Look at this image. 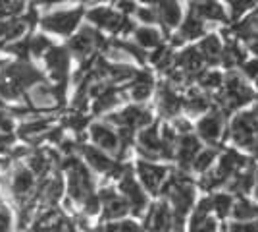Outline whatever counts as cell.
<instances>
[{
  "mask_svg": "<svg viewBox=\"0 0 258 232\" xmlns=\"http://www.w3.org/2000/svg\"><path fill=\"white\" fill-rule=\"evenodd\" d=\"M64 166L70 170V186H68L70 198L77 203H83L93 194V178L76 157H68L64 161Z\"/></svg>",
  "mask_w": 258,
  "mask_h": 232,
  "instance_id": "1",
  "label": "cell"
},
{
  "mask_svg": "<svg viewBox=\"0 0 258 232\" xmlns=\"http://www.w3.org/2000/svg\"><path fill=\"white\" fill-rule=\"evenodd\" d=\"M139 153L147 159H156L160 155V135L156 126L145 128L139 133Z\"/></svg>",
  "mask_w": 258,
  "mask_h": 232,
  "instance_id": "16",
  "label": "cell"
},
{
  "mask_svg": "<svg viewBox=\"0 0 258 232\" xmlns=\"http://www.w3.org/2000/svg\"><path fill=\"white\" fill-rule=\"evenodd\" d=\"M258 215V207H254L252 203H248L245 199H241V201H237V205L233 207V217H235L237 221H252V217H256Z\"/></svg>",
  "mask_w": 258,
  "mask_h": 232,
  "instance_id": "36",
  "label": "cell"
},
{
  "mask_svg": "<svg viewBox=\"0 0 258 232\" xmlns=\"http://www.w3.org/2000/svg\"><path fill=\"white\" fill-rule=\"evenodd\" d=\"M214 157H216V149H206V151H201V153L195 157V161H193V168L195 170H199V172H205L206 168L210 166V163L214 161Z\"/></svg>",
  "mask_w": 258,
  "mask_h": 232,
  "instance_id": "42",
  "label": "cell"
},
{
  "mask_svg": "<svg viewBox=\"0 0 258 232\" xmlns=\"http://www.w3.org/2000/svg\"><path fill=\"white\" fill-rule=\"evenodd\" d=\"M104 232H119V226H118V224H112V222H108L106 226H104Z\"/></svg>",
  "mask_w": 258,
  "mask_h": 232,
  "instance_id": "60",
  "label": "cell"
},
{
  "mask_svg": "<svg viewBox=\"0 0 258 232\" xmlns=\"http://www.w3.org/2000/svg\"><path fill=\"white\" fill-rule=\"evenodd\" d=\"M108 122L112 124H118L119 128H145L152 122V114L147 109H141V107H127L119 114H110Z\"/></svg>",
  "mask_w": 258,
  "mask_h": 232,
  "instance_id": "7",
  "label": "cell"
},
{
  "mask_svg": "<svg viewBox=\"0 0 258 232\" xmlns=\"http://www.w3.org/2000/svg\"><path fill=\"white\" fill-rule=\"evenodd\" d=\"M50 124H52V118H46V116H35V118H31L29 122L22 124V128H20V135H22L23 140H35L37 135H41V133L46 132V130L50 128Z\"/></svg>",
  "mask_w": 258,
  "mask_h": 232,
  "instance_id": "28",
  "label": "cell"
},
{
  "mask_svg": "<svg viewBox=\"0 0 258 232\" xmlns=\"http://www.w3.org/2000/svg\"><path fill=\"white\" fill-rule=\"evenodd\" d=\"M87 122H89V118H87V116H83V114H72V116L66 120V124H68L72 130L81 132V130L87 126Z\"/></svg>",
  "mask_w": 258,
  "mask_h": 232,
  "instance_id": "48",
  "label": "cell"
},
{
  "mask_svg": "<svg viewBox=\"0 0 258 232\" xmlns=\"http://www.w3.org/2000/svg\"><path fill=\"white\" fill-rule=\"evenodd\" d=\"M243 72H245L248 77H252V79H258V60H252V62H245V64H243Z\"/></svg>",
  "mask_w": 258,
  "mask_h": 232,
  "instance_id": "55",
  "label": "cell"
},
{
  "mask_svg": "<svg viewBox=\"0 0 258 232\" xmlns=\"http://www.w3.org/2000/svg\"><path fill=\"white\" fill-rule=\"evenodd\" d=\"M191 14H195L201 20H214V22H226L224 8L218 2H193L191 4Z\"/></svg>",
  "mask_w": 258,
  "mask_h": 232,
  "instance_id": "21",
  "label": "cell"
},
{
  "mask_svg": "<svg viewBox=\"0 0 258 232\" xmlns=\"http://www.w3.org/2000/svg\"><path fill=\"white\" fill-rule=\"evenodd\" d=\"M252 182H254V168L248 166V170L245 174H239L235 176V180L231 182V192H239V194H245L252 188Z\"/></svg>",
  "mask_w": 258,
  "mask_h": 232,
  "instance_id": "37",
  "label": "cell"
},
{
  "mask_svg": "<svg viewBox=\"0 0 258 232\" xmlns=\"http://www.w3.org/2000/svg\"><path fill=\"white\" fill-rule=\"evenodd\" d=\"M199 153H201V142L195 135H191V133L183 135L181 140H179V149H177V159H179V166H181L183 170L191 168L195 157Z\"/></svg>",
  "mask_w": 258,
  "mask_h": 232,
  "instance_id": "15",
  "label": "cell"
},
{
  "mask_svg": "<svg viewBox=\"0 0 258 232\" xmlns=\"http://www.w3.org/2000/svg\"><path fill=\"white\" fill-rule=\"evenodd\" d=\"M12 228V213L6 205H0V232H10Z\"/></svg>",
  "mask_w": 258,
  "mask_h": 232,
  "instance_id": "49",
  "label": "cell"
},
{
  "mask_svg": "<svg viewBox=\"0 0 258 232\" xmlns=\"http://www.w3.org/2000/svg\"><path fill=\"white\" fill-rule=\"evenodd\" d=\"M222 184V180L216 176V172H210V174H206L203 180H201V186L205 190H212L216 188V186H220Z\"/></svg>",
  "mask_w": 258,
  "mask_h": 232,
  "instance_id": "54",
  "label": "cell"
},
{
  "mask_svg": "<svg viewBox=\"0 0 258 232\" xmlns=\"http://www.w3.org/2000/svg\"><path fill=\"white\" fill-rule=\"evenodd\" d=\"M201 85L206 89H212V87H218V85H222V76L218 74V72H206V74H201Z\"/></svg>",
  "mask_w": 258,
  "mask_h": 232,
  "instance_id": "45",
  "label": "cell"
},
{
  "mask_svg": "<svg viewBox=\"0 0 258 232\" xmlns=\"http://www.w3.org/2000/svg\"><path fill=\"white\" fill-rule=\"evenodd\" d=\"M231 232H258V222H235L231 224Z\"/></svg>",
  "mask_w": 258,
  "mask_h": 232,
  "instance_id": "53",
  "label": "cell"
},
{
  "mask_svg": "<svg viewBox=\"0 0 258 232\" xmlns=\"http://www.w3.org/2000/svg\"><path fill=\"white\" fill-rule=\"evenodd\" d=\"M137 16H139L145 23L158 22V12H156L154 6H145V8H139V10H137Z\"/></svg>",
  "mask_w": 258,
  "mask_h": 232,
  "instance_id": "46",
  "label": "cell"
},
{
  "mask_svg": "<svg viewBox=\"0 0 258 232\" xmlns=\"http://www.w3.org/2000/svg\"><path fill=\"white\" fill-rule=\"evenodd\" d=\"M44 60H46V66H48L54 79L58 83H66L68 68H70V55H68V51L62 49V47H52L44 55Z\"/></svg>",
  "mask_w": 258,
  "mask_h": 232,
  "instance_id": "9",
  "label": "cell"
},
{
  "mask_svg": "<svg viewBox=\"0 0 258 232\" xmlns=\"http://www.w3.org/2000/svg\"><path fill=\"white\" fill-rule=\"evenodd\" d=\"M89 20L98 25V27H104V29H110L114 33H118L119 25L123 23V16H119L116 12L108 10V8H95V10L89 12Z\"/></svg>",
  "mask_w": 258,
  "mask_h": 232,
  "instance_id": "18",
  "label": "cell"
},
{
  "mask_svg": "<svg viewBox=\"0 0 258 232\" xmlns=\"http://www.w3.org/2000/svg\"><path fill=\"white\" fill-rule=\"evenodd\" d=\"M2 76L10 77L12 81H16L23 91H27V89L43 83V74L33 66V64L25 62V60L16 62V64H10V66L2 72Z\"/></svg>",
  "mask_w": 258,
  "mask_h": 232,
  "instance_id": "3",
  "label": "cell"
},
{
  "mask_svg": "<svg viewBox=\"0 0 258 232\" xmlns=\"http://www.w3.org/2000/svg\"><path fill=\"white\" fill-rule=\"evenodd\" d=\"M8 51L14 53V55H18L22 60H25V56L29 55V39L27 41H20V43H14L8 47Z\"/></svg>",
  "mask_w": 258,
  "mask_h": 232,
  "instance_id": "50",
  "label": "cell"
},
{
  "mask_svg": "<svg viewBox=\"0 0 258 232\" xmlns=\"http://www.w3.org/2000/svg\"><path fill=\"white\" fill-rule=\"evenodd\" d=\"M114 47L119 49V51H125L127 55L135 56L139 62H145L147 60V55H145V51L137 47V44H131V43H123V41H114Z\"/></svg>",
  "mask_w": 258,
  "mask_h": 232,
  "instance_id": "43",
  "label": "cell"
},
{
  "mask_svg": "<svg viewBox=\"0 0 258 232\" xmlns=\"http://www.w3.org/2000/svg\"><path fill=\"white\" fill-rule=\"evenodd\" d=\"M79 20H81V10L54 12V14H48L43 18V27L52 33L68 35L76 29Z\"/></svg>",
  "mask_w": 258,
  "mask_h": 232,
  "instance_id": "4",
  "label": "cell"
},
{
  "mask_svg": "<svg viewBox=\"0 0 258 232\" xmlns=\"http://www.w3.org/2000/svg\"><path fill=\"white\" fill-rule=\"evenodd\" d=\"M183 109V99L173 93L170 85H162L158 91V111L162 116H175Z\"/></svg>",
  "mask_w": 258,
  "mask_h": 232,
  "instance_id": "19",
  "label": "cell"
},
{
  "mask_svg": "<svg viewBox=\"0 0 258 232\" xmlns=\"http://www.w3.org/2000/svg\"><path fill=\"white\" fill-rule=\"evenodd\" d=\"M210 209H212V199H203L201 203H199V207L195 209L193 213V219H206V215L210 213Z\"/></svg>",
  "mask_w": 258,
  "mask_h": 232,
  "instance_id": "52",
  "label": "cell"
},
{
  "mask_svg": "<svg viewBox=\"0 0 258 232\" xmlns=\"http://www.w3.org/2000/svg\"><path fill=\"white\" fill-rule=\"evenodd\" d=\"M231 137L237 145L254 151L258 145V120L252 112L239 114L231 124Z\"/></svg>",
  "mask_w": 258,
  "mask_h": 232,
  "instance_id": "2",
  "label": "cell"
},
{
  "mask_svg": "<svg viewBox=\"0 0 258 232\" xmlns=\"http://www.w3.org/2000/svg\"><path fill=\"white\" fill-rule=\"evenodd\" d=\"M248 23H250L252 31H254V29H258V10L254 12V16H252V18H248Z\"/></svg>",
  "mask_w": 258,
  "mask_h": 232,
  "instance_id": "59",
  "label": "cell"
},
{
  "mask_svg": "<svg viewBox=\"0 0 258 232\" xmlns=\"http://www.w3.org/2000/svg\"><path fill=\"white\" fill-rule=\"evenodd\" d=\"M119 91L114 87H108L102 95H98L97 99H95V105H93V111L97 112V114H102V112L110 111L112 107H116L119 103Z\"/></svg>",
  "mask_w": 258,
  "mask_h": 232,
  "instance_id": "29",
  "label": "cell"
},
{
  "mask_svg": "<svg viewBox=\"0 0 258 232\" xmlns=\"http://www.w3.org/2000/svg\"><path fill=\"white\" fill-rule=\"evenodd\" d=\"M220 60H222L227 68H235L237 64H241V62L245 60V53H243V51L237 47V43L229 41V43L226 44V49L222 51Z\"/></svg>",
  "mask_w": 258,
  "mask_h": 232,
  "instance_id": "33",
  "label": "cell"
},
{
  "mask_svg": "<svg viewBox=\"0 0 258 232\" xmlns=\"http://www.w3.org/2000/svg\"><path fill=\"white\" fill-rule=\"evenodd\" d=\"M23 95H25V91H23L16 81H12L10 77H6L0 74V99L20 101Z\"/></svg>",
  "mask_w": 258,
  "mask_h": 232,
  "instance_id": "30",
  "label": "cell"
},
{
  "mask_svg": "<svg viewBox=\"0 0 258 232\" xmlns=\"http://www.w3.org/2000/svg\"><path fill=\"white\" fill-rule=\"evenodd\" d=\"M177 66L181 68L183 72L187 74V79H193V77H201V66H203V56L199 53V49H185L181 55L177 56Z\"/></svg>",
  "mask_w": 258,
  "mask_h": 232,
  "instance_id": "13",
  "label": "cell"
},
{
  "mask_svg": "<svg viewBox=\"0 0 258 232\" xmlns=\"http://www.w3.org/2000/svg\"><path fill=\"white\" fill-rule=\"evenodd\" d=\"M60 101L54 93V87H48L46 83H39L31 87L29 91V107L37 109V111H44V109H52Z\"/></svg>",
  "mask_w": 258,
  "mask_h": 232,
  "instance_id": "12",
  "label": "cell"
},
{
  "mask_svg": "<svg viewBox=\"0 0 258 232\" xmlns=\"http://www.w3.org/2000/svg\"><path fill=\"white\" fill-rule=\"evenodd\" d=\"M229 6H231V20H237L243 12L248 10L250 6H254V2H250V0H241V2H229Z\"/></svg>",
  "mask_w": 258,
  "mask_h": 232,
  "instance_id": "47",
  "label": "cell"
},
{
  "mask_svg": "<svg viewBox=\"0 0 258 232\" xmlns=\"http://www.w3.org/2000/svg\"><path fill=\"white\" fill-rule=\"evenodd\" d=\"M212 199V209L218 211V215L220 217H226L227 213H229V209L233 207V199H231V196H227V194H216Z\"/></svg>",
  "mask_w": 258,
  "mask_h": 232,
  "instance_id": "40",
  "label": "cell"
},
{
  "mask_svg": "<svg viewBox=\"0 0 258 232\" xmlns=\"http://www.w3.org/2000/svg\"><path fill=\"white\" fill-rule=\"evenodd\" d=\"M127 213H129L127 201L118 198V196L112 199V201L104 203V217H106V219H121V217H125Z\"/></svg>",
  "mask_w": 258,
  "mask_h": 232,
  "instance_id": "34",
  "label": "cell"
},
{
  "mask_svg": "<svg viewBox=\"0 0 258 232\" xmlns=\"http://www.w3.org/2000/svg\"><path fill=\"white\" fill-rule=\"evenodd\" d=\"M175 128L187 135L189 130H191V124H189V122H185V120H175Z\"/></svg>",
  "mask_w": 258,
  "mask_h": 232,
  "instance_id": "57",
  "label": "cell"
},
{
  "mask_svg": "<svg viewBox=\"0 0 258 232\" xmlns=\"http://www.w3.org/2000/svg\"><path fill=\"white\" fill-rule=\"evenodd\" d=\"M62 188H64L62 186V178H46V180H43V184L39 188V198L43 199L44 203L52 205V203H56L58 199L62 198Z\"/></svg>",
  "mask_w": 258,
  "mask_h": 232,
  "instance_id": "26",
  "label": "cell"
},
{
  "mask_svg": "<svg viewBox=\"0 0 258 232\" xmlns=\"http://www.w3.org/2000/svg\"><path fill=\"white\" fill-rule=\"evenodd\" d=\"M197 130H199V135H201L205 142L214 144L216 140L220 137V133H222V116H220V114H210V116H206V118H203V120L199 122Z\"/></svg>",
  "mask_w": 258,
  "mask_h": 232,
  "instance_id": "22",
  "label": "cell"
},
{
  "mask_svg": "<svg viewBox=\"0 0 258 232\" xmlns=\"http://www.w3.org/2000/svg\"><path fill=\"white\" fill-rule=\"evenodd\" d=\"M154 8L158 12V20H160V23L166 29L175 27L179 23L181 10H179L177 2H160V4H154Z\"/></svg>",
  "mask_w": 258,
  "mask_h": 232,
  "instance_id": "23",
  "label": "cell"
},
{
  "mask_svg": "<svg viewBox=\"0 0 258 232\" xmlns=\"http://www.w3.org/2000/svg\"><path fill=\"white\" fill-rule=\"evenodd\" d=\"M203 33H205L203 20L189 12V16L181 23V39H195V37H201Z\"/></svg>",
  "mask_w": 258,
  "mask_h": 232,
  "instance_id": "31",
  "label": "cell"
},
{
  "mask_svg": "<svg viewBox=\"0 0 258 232\" xmlns=\"http://www.w3.org/2000/svg\"><path fill=\"white\" fill-rule=\"evenodd\" d=\"M250 51L258 55V37H256V39H252V43H250Z\"/></svg>",
  "mask_w": 258,
  "mask_h": 232,
  "instance_id": "61",
  "label": "cell"
},
{
  "mask_svg": "<svg viewBox=\"0 0 258 232\" xmlns=\"http://www.w3.org/2000/svg\"><path fill=\"white\" fill-rule=\"evenodd\" d=\"M137 170H139L141 182L145 184V188L149 190V192H152V194H158L162 180L166 178L168 170L164 166L151 165V163H145V161H141L139 165H137Z\"/></svg>",
  "mask_w": 258,
  "mask_h": 232,
  "instance_id": "11",
  "label": "cell"
},
{
  "mask_svg": "<svg viewBox=\"0 0 258 232\" xmlns=\"http://www.w3.org/2000/svg\"><path fill=\"white\" fill-rule=\"evenodd\" d=\"M119 190L123 194V199L127 201L129 209L133 211L135 215H141L145 207H147V196L145 192L139 188V184L135 182V178L131 176V170L123 174L121 178V184H119Z\"/></svg>",
  "mask_w": 258,
  "mask_h": 232,
  "instance_id": "8",
  "label": "cell"
},
{
  "mask_svg": "<svg viewBox=\"0 0 258 232\" xmlns=\"http://www.w3.org/2000/svg\"><path fill=\"white\" fill-rule=\"evenodd\" d=\"M172 211L168 207L166 201H162L158 205H154L147 217V228L151 232H168L172 228Z\"/></svg>",
  "mask_w": 258,
  "mask_h": 232,
  "instance_id": "10",
  "label": "cell"
},
{
  "mask_svg": "<svg viewBox=\"0 0 258 232\" xmlns=\"http://www.w3.org/2000/svg\"><path fill=\"white\" fill-rule=\"evenodd\" d=\"M81 151H83V155H85L87 163L93 166L95 170H98V172H110V168H112V165H114V161H110L98 147H93V145H81Z\"/></svg>",
  "mask_w": 258,
  "mask_h": 232,
  "instance_id": "24",
  "label": "cell"
},
{
  "mask_svg": "<svg viewBox=\"0 0 258 232\" xmlns=\"http://www.w3.org/2000/svg\"><path fill=\"white\" fill-rule=\"evenodd\" d=\"M243 166H248L247 159H245L243 155H239L237 151H231V149H229V151L222 157L220 166H218V170H216V176L220 178L222 182H226L237 168H243Z\"/></svg>",
  "mask_w": 258,
  "mask_h": 232,
  "instance_id": "20",
  "label": "cell"
},
{
  "mask_svg": "<svg viewBox=\"0 0 258 232\" xmlns=\"http://www.w3.org/2000/svg\"><path fill=\"white\" fill-rule=\"evenodd\" d=\"M152 76L149 72H135L131 81V97L135 101H145L152 91Z\"/></svg>",
  "mask_w": 258,
  "mask_h": 232,
  "instance_id": "25",
  "label": "cell"
},
{
  "mask_svg": "<svg viewBox=\"0 0 258 232\" xmlns=\"http://www.w3.org/2000/svg\"><path fill=\"white\" fill-rule=\"evenodd\" d=\"M52 49L50 39H46L44 35H35L33 39H29V55L33 56H43Z\"/></svg>",
  "mask_w": 258,
  "mask_h": 232,
  "instance_id": "38",
  "label": "cell"
},
{
  "mask_svg": "<svg viewBox=\"0 0 258 232\" xmlns=\"http://www.w3.org/2000/svg\"><path fill=\"white\" fill-rule=\"evenodd\" d=\"M191 232H216L214 219H191Z\"/></svg>",
  "mask_w": 258,
  "mask_h": 232,
  "instance_id": "44",
  "label": "cell"
},
{
  "mask_svg": "<svg viewBox=\"0 0 258 232\" xmlns=\"http://www.w3.org/2000/svg\"><path fill=\"white\" fill-rule=\"evenodd\" d=\"M33 190V172L25 166H18L12 176V194L14 198L25 199L31 196Z\"/></svg>",
  "mask_w": 258,
  "mask_h": 232,
  "instance_id": "14",
  "label": "cell"
},
{
  "mask_svg": "<svg viewBox=\"0 0 258 232\" xmlns=\"http://www.w3.org/2000/svg\"><path fill=\"white\" fill-rule=\"evenodd\" d=\"M172 49L168 47H158L154 53L151 55V62H154L158 70H168L170 64H172Z\"/></svg>",
  "mask_w": 258,
  "mask_h": 232,
  "instance_id": "39",
  "label": "cell"
},
{
  "mask_svg": "<svg viewBox=\"0 0 258 232\" xmlns=\"http://www.w3.org/2000/svg\"><path fill=\"white\" fill-rule=\"evenodd\" d=\"M183 107L189 112H205L210 107V101H208V97L197 93V91H189V99L183 101Z\"/></svg>",
  "mask_w": 258,
  "mask_h": 232,
  "instance_id": "35",
  "label": "cell"
},
{
  "mask_svg": "<svg viewBox=\"0 0 258 232\" xmlns=\"http://www.w3.org/2000/svg\"><path fill=\"white\" fill-rule=\"evenodd\" d=\"M250 99H252V89H248L241 81V77L235 72H231L226 79V97H224V103H227V111H235L247 105Z\"/></svg>",
  "mask_w": 258,
  "mask_h": 232,
  "instance_id": "6",
  "label": "cell"
},
{
  "mask_svg": "<svg viewBox=\"0 0 258 232\" xmlns=\"http://www.w3.org/2000/svg\"><path fill=\"white\" fill-rule=\"evenodd\" d=\"M118 6L123 12H135V4L133 2H118Z\"/></svg>",
  "mask_w": 258,
  "mask_h": 232,
  "instance_id": "58",
  "label": "cell"
},
{
  "mask_svg": "<svg viewBox=\"0 0 258 232\" xmlns=\"http://www.w3.org/2000/svg\"><path fill=\"white\" fill-rule=\"evenodd\" d=\"M135 41H137V47H141L143 51L151 49V47H158L160 33L156 29H151V27H141V29H135Z\"/></svg>",
  "mask_w": 258,
  "mask_h": 232,
  "instance_id": "32",
  "label": "cell"
},
{
  "mask_svg": "<svg viewBox=\"0 0 258 232\" xmlns=\"http://www.w3.org/2000/svg\"><path fill=\"white\" fill-rule=\"evenodd\" d=\"M83 205H85V213H87V215H97L98 207H100V199H98L97 194H91V196H89V198L83 201Z\"/></svg>",
  "mask_w": 258,
  "mask_h": 232,
  "instance_id": "51",
  "label": "cell"
},
{
  "mask_svg": "<svg viewBox=\"0 0 258 232\" xmlns=\"http://www.w3.org/2000/svg\"><path fill=\"white\" fill-rule=\"evenodd\" d=\"M97 47H106V41L93 27H83L70 41V51L76 56H79V58H87V56L93 53V49H97Z\"/></svg>",
  "mask_w": 258,
  "mask_h": 232,
  "instance_id": "5",
  "label": "cell"
},
{
  "mask_svg": "<svg viewBox=\"0 0 258 232\" xmlns=\"http://www.w3.org/2000/svg\"><path fill=\"white\" fill-rule=\"evenodd\" d=\"M91 137H93V142H95L100 149H104V151L116 153L119 149L118 133H114L108 126H104V124H93V126H91Z\"/></svg>",
  "mask_w": 258,
  "mask_h": 232,
  "instance_id": "17",
  "label": "cell"
},
{
  "mask_svg": "<svg viewBox=\"0 0 258 232\" xmlns=\"http://www.w3.org/2000/svg\"><path fill=\"white\" fill-rule=\"evenodd\" d=\"M118 226H119V232H143V228L133 221H123L119 222Z\"/></svg>",
  "mask_w": 258,
  "mask_h": 232,
  "instance_id": "56",
  "label": "cell"
},
{
  "mask_svg": "<svg viewBox=\"0 0 258 232\" xmlns=\"http://www.w3.org/2000/svg\"><path fill=\"white\" fill-rule=\"evenodd\" d=\"M199 53L203 56V60H206L208 64H218L220 62V55H222V44L220 39L216 35H208L203 39V43L197 47Z\"/></svg>",
  "mask_w": 258,
  "mask_h": 232,
  "instance_id": "27",
  "label": "cell"
},
{
  "mask_svg": "<svg viewBox=\"0 0 258 232\" xmlns=\"http://www.w3.org/2000/svg\"><path fill=\"white\" fill-rule=\"evenodd\" d=\"M25 29H27V25L23 23V20H10V22H6V27H4V39H18V37H22L25 33Z\"/></svg>",
  "mask_w": 258,
  "mask_h": 232,
  "instance_id": "41",
  "label": "cell"
},
{
  "mask_svg": "<svg viewBox=\"0 0 258 232\" xmlns=\"http://www.w3.org/2000/svg\"><path fill=\"white\" fill-rule=\"evenodd\" d=\"M252 114H254V118L258 120V105H256V109H254V112H252Z\"/></svg>",
  "mask_w": 258,
  "mask_h": 232,
  "instance_id": "62",
  "label": "cell"
}]
</instances>
